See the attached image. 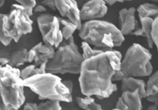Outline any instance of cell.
Instances as JSON below:
<instances>
[{
  "label": "cell",
  "instance_id": "cell-16",
  "mask_svg": "<svg viewBox=\"0 0 158 110\" xmlns=\"http://www.w3.org/2000/svg\"><path fill=\"white\" fill-rule=\"evenodd\" d=\"M139 20H140L141 28L137 29L133 35L135 36H142L146 38L148 46L149 48H153L154 43L152 38V30H153L154 19L149 18H139Z\"/></svg>",
  "mask_w": 158,
  "mask_h": 110
},
{
  "label": "cell",
  "instance_id": "cell-33",
  "mask_svg": "<svg viewBox=\"0 0 158 110\" xmlns=\"http://www.w3.org/2000/svg\"><path fill=\"white\" fill-rule=\"evenodd\" d=\"M63 84H64V85L67 87V89L70 91V93L73 92L74 84H73V82H72L71 80H64V81H63Z\"/></svg>",
  "mask_w": 158,
  "mask_h": 110
},
{
  "label": "cell",
  "instance_id": "cell-12",
  "mask_svg": "<svg viewBox=\"0 0 158 110\" xmlns=\"http://www.w3.org/2000/svg\"><path fill=\"white\" fill-rule=\"evenodd\" d=\"M56 48L44 42H39L29 50V62L40 66L43 63H48L53 58L56 53Z\"/></svg>",
  "mask_w": 158,
  "mask_h": 110
},
{
  "label": "cell",
  "instance_id": "cell-20",
  "mask_svg": "<svg viewBox=\"0 0 158 110\" xmlns=\"http://www.w3.org/2000/svg\"><path fill=\"white\" fill-rule=\"evenodd\" d=\"M59 21H60L62 34H63L64 40H67V39L73 37L74 32L76 30H78L77 25H74L71 21H70L67 18H59Z\"/></svg>",
  "mask_w": 158,
  "mask_h": 110
},
{
  "label": "cell",
  "instance_id": "cell-17",
  "mask_svg": "<svg viewBox=\"0 0 158 110\" xmlns=\"http://www.w3.org/2000/svg\"><path fill=\"white\" fill-rule=\"evenodd\" d=\"M137 12L139 18H149L155 20L158 18V6L149 2L142 3L137 8Z\"/></svg>",
  "mask_w": 158,
  "mask_h": 110
},
{
  "label": "cell",
  "instance_id": "cell-38",
  "mask_svg": "<svg viewBox=\"0 0 158 110\" xmlns=\"http://www.w3.org/2000/svg\"><path fill=\"white\" fill-rule=\"evenodd\" d=\"M103 110H104V109H103Z\"/></svg>",
  "mask_w": 158,
  "mask_h": 110
},
{
  "label": "cell",
  "instance_id": "cell-29",
  "mask_svg": "<svg viewBox=\"0 0 158 110\" xmlns=\"http://www.w3.org/2000/svg\"><path fill=\"white\" fill-rule=\"evenodd\" d=\"M23 110H39L38 104L33 102H26L24 105Z\"/></svg>",
  "mask_w": 158,
  "mask_h": 110
},
{
  "label": "cell",
  "instance_id": "cell-37",
  "mask_svg": "<svg viewBox=\"0 0 158 110\" xmlns=\"http://www.w3.org/2000/svg\"><path fill=\"white\" fill-rule=\"evenodd\" d=\"M12 110H18V109H12Z\"/></svg>",
  "mask_w": 158,
  "mask_h": 110
},
{
  "label": "cell",
  "instance_id": "cell-23",
  "mask_svg": "<svg viewBox=\"0 0 158 110\" xmlns=\"http://www.w3.org/2000/svg\"><path fill=\"white\" fill-rule=\"evenodd\" d=\"M81 49H82V55L85 60L97 56V55L104 52L101 49H93L91 47V45H89L85 41H82V43H81Z\"/></svg>",
  "mask_w": 158,
  "mask_h": 110
},
{
  "label": "cell",
  "instance_id": "cell-9",
  "mask_svg": "<svg viewBox=\"0 0 158 110\" xmlns=\"http://www.w3.org/2000/svg\"><path fill=\"white\" fill-rule=\"evenodd\" d=\"M36 22L44 43L57 49L64 40L59 17L44 13L38 15Z\"/></svg>",
  "mask_w": 158,
  "mask_h": 110
},
{
  "label": "cell",
  "instance_id": "cell-13",
  "mask_svg": "<svg viewBox=\"0 0 158 110\" xmlns=\"http://www.w3.org/2000/svg\"><path fill=\"white\" fill-rule=\"evenodd\" d=\"M137 9L135 7L123 8L118 11V23L121 32L124 36L133 35L139 29L138 21L135 18Z\"/></svg>",
  "mask_w": 158,
  "mask_h": 110
},
{
  "label": "cell",
  "instance_id": "cell-2",
  "mask_svg": "<svg viewBox=\"0 0 158 110\" xmlns=\"http://www.w3.org/2000/svg\"><path fill=\"white\" fill-rule=\"evenodd\" d=\"M78 36L82 41L104 51L120 46L125 40L120 29L101 20L84 22L78 30Z\"/></svg>",
  "mask_w": 158,
  "mask_h": 110
},
{
  "label": "cell",
  "instance_id": "cell-30",
  "mask_svg": "<svg viewBox=\"0 0 158 110\" xmlns=\"http://www.w3.org/2000/svg\"><path fill=\"white\" fill-rule=\"evenodd\" d=\"M33 11L36 14H44V13H46L47 9L45 6H44L43 5H40V4H36V6L33 8Z\"/></svg>",
  "mask_w": 158,
  "mask_h": 110
},
{
  "label": "cell",
  "instance_id": "cell-4",
  "mask_svg": "<svg viewBox=\"0 0 158 110\" xmlns=\"http://www.w3.org/2000/svg\"><path fill=\"white\" fill-rule=\"evenodd\" d=\"M0 18V40L3 46H8L13 41L18 42L24 36L32 33V21L21 4H12L9 14H1Z\"/></svg>",
  "mask_w": 158,
  "mask_h": 110
},
{
  "label": "cell",
  "instance_id": "cell-27",
  "mask_svg": "<svg viewBox=\"0 0 158 110\" xmlns=\"http://www.w3.org/2000/svg\"><path fill=\"white\" fill-rule=\"evenodd\" d=\"M15 1L27 8H34L36 5V0H15Z\"/></svg>",
  "mask_w": 158,
  "mask_h": 110
},
{
  "label": "cell",
  "instance_id": "cell-19",
  "mask_svg": "<svg viewBox=\"0 0 158 110\" xmlns=\"http://www.w3.org/2000/svg\"><path fill=\"white\" fill-rule=\"evenodd\" d=\"M76 103L83 110H103L101 105L97 103L92 96H85L84 98L77 97Z\"/></svg>",
  "mask_w": 158,
  "mask_h": 110
},
{
  "label": "cell",
  "instance_id": "cell-3",
  "mask_svg": "<svg viewBox=\"0 0 158 110\" xmlns=\"http://www.w3.org/2000/svg\"><path fill=\"white\" fill-rule=\"evenodd\" d=\"M22 84L38 96L40 100L71 102L72 93L56 74L45 73L24 80Z\"/></svg>",
  "mask_w": 158,
  "mask_h": 110
},
{
  "label": "cell",
  "instance_id": "cell-18",
  "mask_svg": "<svg viewBox=\"0 0 158 110\" xmlns=\"http://www.w3.org/2000/svg\"><path fill=\"white\" fill-rule=\"evenodd\" d=\"M48 63H43L41 65L36 66L34 64H31L29 65L24 68L23 69L21 70V77L22 80H26L28 78L36 76V75L43 74L47 73L46 68H47Z\"/></svg>",
  "mask_w": 158,
  "mask_h": 110
},
{
  "label": "cell",
  "instance_id": "cell-10",
  "mask_svg": "<svg viewBox=\"0 0 158 110\" xmlns=\"http://www.w3.org/2000/svg\"><path fill=\"white\" fill-rule=\"evenodd\" d=\"M56 10L62 18H67L77 25L78 30L82 23L81 19V10L78 8L75 0H56Z\"/></svg>",
  "mask_w": 158,
  "mask_h": 110
},
{
  "label": "cell",
  "instance_id": "cell-25",
  "mask_svg": "<svg viewBox=\"0 0 158 110\" xmlns=\"http://www.w3.org/2000/svg\"><path fill=\"white\" fill-rule=\"evenodd\" d=\"M152 38H153L154 46H156V50L158 52V18L154 20L152 30Z\"/></svg>",
  "mask_w": 158,
  "mask_h": 110
},
{
  "label": "cell",
  "instance_id": "cell-28",
  "mask_svg": "<svg viewBox=\"0 0 158 110\" xmlns=\"http://www.w3.org/2000/svg\"><path fill=\"white\" fill-rule=\"evenodd\" d=\"M126 77H127V75L126 73H124L122 69L118 70V71L115 72V74H114L113 77H112V81H113V83L118 81L122 82Z\"/></svg>",
  "mask_w": 158,
  "mask_h": 110
},
{
  "label": "cell",
  "instance_id": "cell-21",
  "mask_svg": "<svg viewBox=\"0 0 158 110\" xmlns=\"http://www.w3.org/2000/svg\"><path fill=\"white\" fill-rule=\"evenodd\" d=\"M108 59L110 61L111 66L115 71H118L122 69V53L119 51L114 50L113 49L105 51Z\"/></svg>",
  "mask_w": 158,
  "mask_h": 110
},
{
  "label": "cell",
  "instance_id": "cell-36",
  "mask_svg": "<svg viewBox=\"0 0 158 110\" xmlns=\"http://www.w3.org/2000/svg\"><path fill=\"white\" fill-rule=\"evenodd\" d=\"M149 1H151V2H157L158 0H149Z\"/></svg>",
  "mask_w": 158,
  "mask_h": 110
},
{
  "label": "cell",
  "instance_id": "cell-35",
  "mask_svg": "<svg viewBox=\"0 0 158 110\" xmlns=\"http://www.w3.org/2000/svg\"><path fill=\"white\" fill-rule=\"evenodd\" d=\"M4 3H5V0H1V2H0V6L2 7V6H3Z\"/></svg>",
  "mask_w": 158,
  "mask_h": 110
},
{
  "label": "cell",
  "instance_id": "cell-32",
  "mask_svg": "<svg viewBox=\"0 0 158 110\" xmlns=\"http://www.w3.org/2000/svg\"><path fill=\"white\" fill-rule=\"evenodd\" d=\"M105 3L108 4L109 6H113L114 4H115L116 2H130V1H132V0H104Z\"/></svg>",
  "mask_w": 158,
  "mask_h": 110
},
{
  "label": "cell",
  "instance_id": "cell-11",
  "mask_svg": "<svg viewBox=\"0 0 158 110\" xmlns=\"http://www.w3.org/2000/svg\"><path fill=\"white\" fill-rule=\"evenodd\" d=\"M108 12L107 4L104 0H89L81 9V19L82 22L100 20Z\"/></svg>",
  "mask_w": 158,
  "mask_h": 110
},
{
  "label": "cell",
  "instance_id": "cell-1",
  "mask_svg": "<svg viewBox=\"0 0 158 110\" xmlns=\"http://www.w3.org/2000/svg\"><path fill=\"white\" fill-rule=\"evenodd\" d=\"M115 72L105 51L85 60L78 79L81 92L100 100L109 98L117 91V85L112 81Z\"/></svg>",
  "mask_w": 158,
  "mask_h": 110
},
{
  "label": "cell",
  "instance_id": "cell-22",
  "mask_svg": "<svg viewBox=\"0 0 158 110\" xmlns=\"http://www.w3.org/2000/svg\"><path fill=\"white\" fill-rule=\"evenodd\" d=\"M146 92L147 97L158 93V70L149 77L146 83Z\"/></svg>",
  "mask_w": 158,
  "mask_h": 110
},
{
  "label": "cell",
  "instance_id": "cell-26",
  "mask_svg": "<svg viewBox=\"0 0 158 110\" xmlns=\"http://www.w3.org/2000/svg\"><path fill=\"white\" fill-rule=\"evenodd\" d=\"M40 4L53 11L57 10L56 6V0H40Z\"/></svg>",
  "mask_w": 158,
  "mask_h": 110
},
{
  "label": "cell",
  "instance_id": "cell-31",
  "mask_svg": "<svg viewBox=\"0 0 158 110\" xmlns=\"http://www.w3.org/2000/svg\"><path fill=\"white\" fill-rule=\"evenodd\" d=\"M146 99L148 101H149V102L153 103V105H155L156 107H158V93H156L154 95L148 96Z\"/></svg>",
  "mask_w": 158,
  "mask_h": 110
},
{
  "label": "cell",
  "instance_id": "cell-7",
  "mask_svg": "<svg viewBox=\"0 0 158 110\" xmlns=\"http://www.w3.org/2000/svg\"><path fill=\"white\" fill-rule=\"evenodd\" d=\"M152 53L138 43L131 45L122 61V70L131 77H146L153 74Z\"/></svg>",
  "mask_w": 158,
  "mask_h": 110
},
{
  "label": "cell",
  "instance_id": "cell-6",
  "mask_svg": "<svg viewBox=\"0 0 158 110\" xmlns=\"http://www.w3.org/2000/svg\"><path fill=\"white\" fill-rule=\"evenodd\" d=\"M62 43L56 50L53 58L48 62L46 71L52 74H80L85 59L74 43V37Z\"/></svg>",
  "mask_w": 158,
  "mask_h": 110
},
{
  "label": "cell",
  "instance_id": "cell-14",
  "mask_svg": "<svg viewBox=\"0 0 158 110\" xmlns=\"http://www.w3.org/2000/svg\"><path fill=\"white\" fill-rule=\"evenodd\" d=\"M142 98L139 91L122 92L116 103V108L119 110H142Z\"/></svg>",
  "mask_w": 158,
  "mask_h": 110
},
{
  "label": "cell",
  "instance_id": "cell-24",
  "mask_svg": "<svg viewBox=\"0 0 158 110\" xmlns=\"http://www.w3.org/2000/svg\"><path fill=\"white\" fill-rule=\"evenodd\" d=\"M39 110H63L59 101L46 100L38 104Z\"/></svg>",
  "mask_w": 158,
  "mask_h": 110
},
{
  "label": "cell",
  "instance_id": "cell-34",
  "mask_svg": "<svg viewBox=\"0 0 158 110\" xmlns=\"http://www.w3.org/2000/svg\"><path fill=\"white\" fill-rule=\"evenodd\" d=\"M147 110H158V107H156L155 105H149V106L148 107Z\"/></svg>",
  "mask_w": 158,
  "mask_h": 110
},
{
  "label": "cell",
  "instance_id": "cell-8",
  "mask_svg": "<svg viewBox=\"0 0 158 110\" xmlns=\"http://www.w3.org/2000/svg\"><path fill=\"white\" fill-rule=\"evenodd\" d=\"M35 38L30 34L25 35L18 42L13 41L8 46L2 45L0 57L7 58L9 65L19 68L29 62V50L35 46Z\"/></svg>",
  "mask_w": 158,
  "mask_h": 110
},
{
  "label": "cell",
  "instance_id": "cell-15",
  "mask_svg": "<svg viewBox=\"0 0 158 110\" xmlns=\"http://www.w3.org/2000/svg\"><path fill=\"white\" fill-rule=\"evenodd\" d=\"M136 90L139 91L141 97L142 98H147L146 92V84L144 80L138 79L136 77H127L124 79L121 84V91H135Z\"/></svg>",
  "mask_w": 158,
  "mask_h": 110
},
{
  "label": "cell",
  "instance_id": "cell-5",
  "mask_svg": "<svg viewBox=\"0 0 158 110\" xmlns=\"http://www.w3.org/2000/svg\"><path fill=\"white\" fill-rule=\"evenodd\" d=\"M18 68L6 65L0 68L1 107L0 110L19 109L25 101V86Z\"/></svg>",
  "mask_w": 158,
  "mask_h": 110
}]
</instances>
